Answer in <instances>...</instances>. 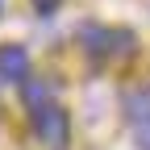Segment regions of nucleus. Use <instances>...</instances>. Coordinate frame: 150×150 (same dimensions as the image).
<instances>
[{
	"instance_id": "6",
	"label": "nucleus",
	"mask_w": 150,
	"mask_h": 150,
	"mask_svg": "<svg viewBox=\"0 0 150 150\" xmlns=\"http://www.w3.org/2000/svg\"><path fill=\"white\" fill-rule=\"evenodd\" d=\"M33 8H38V13H54V8H59V0H33Z\"/></svg>"
},
{
	"instance_id": "7",
	"label": "nucleus",
	"mask_w": 150,
	"mask_h": 150,
	"mask_svg": "<svg viewBox=\"0 0 150 150\" xmlns=\"http://www.w3.org/2000/svg\"><path fill=\"white\" fill-rule=\"evenodd\" d=\"M0 13H4V0H0Z\"/></svg>"
},
{
	"instance_id": "5",
	"label": "nucleus",
	"mask_w": 150,
	"mask_h": 150,
	"mask_svg": "<svg viewBox=\"0 0 150 150\" xmlns=\"http://www.w3.org/2000/svg\"><path fill=\"white\" fill-rule=\"evenodd\" d=\"M125 104H129V117H134L138 125H150V88L134 92V96H129Z\"/></svg>"
},
{
	"instance_id": "1",
	"label": "nucleus",
	"mask_w": 150,
	"mask_h": 150,
	"mask_svg": "<svg viewBox=\"0 0 150 150\" xmlns=\"http://www.w3.org/2000/svg\"><path fill=\"white\" fill-rule=\"evenodd\" d=\"M33 134H38V142H42V146L63 150L67 138H71V117H67V108L54 104V100L42 104V108H33Z\"/></svg>"
},
{
	"instance_id": "3",
	"label": "nucleus",
	"mask_w": 150,
	"mask_h": 150,
	"mask_svg": "<svg viewBox=\"0 0 150 150\" xmlns=\"http://www.w3.org/2000/svg\"><path fill=\"white\" fill-rule=\"evenodd\" d=\"M0 79H17V83L29 79V54H25V46H0Z\"/></svg>"
},
{
	"instance_id": "2",
	"label": "nucleus",
	"mask_w": 150,
	"mask_h": 150,
	"mask_svg": "<svg viewBox=\"0 0 150 150\" xmlns=\"http://www.w3.org/2000/svg\"><path fill=\"white\" fill-rule=\"evenodd\" d=\"M83 38H88V50L104 54V59H125V54H134V33L129 29H96V25H88Z\"/></svg>"
},
{
	"instance_id": "4",
	"label": "nucleus",
	"mask_w": 150,
	"mask_h": 150,
	"mask_svg": "<svg viewBox=\"0 0 150 150\" xmlns=\"http://www.w3.org/2000/svg\"><path fill=\"white\" fill-rule=\"evenodd\" d=\"M50 96H54V83H50V79H25V104H29V108L50 104Z\"/></svg>"
}]
</instances>
